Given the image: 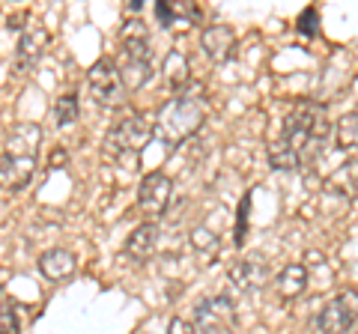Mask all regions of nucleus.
<instances>
[{"mask_svg":"<svg viewBox=\"0 0 358 334\" xmlns=\"http://www.w3.org/2000/svg\"><path fill=\"white\" fill-rule=\"evenodd\" d=\"M355 328V296H338L326 302L310 322V334H350Z\"/></svg>","mask_w":358,"mask_h":334,"instance_id":"7","label":"nucleus"},{"mask_svg":"<svg viewBox=\"0 0 358 334\" xmlns=\"http://www.w3.org/2000/svg\"><path fill=\"white\" fill-rule=\"evenodd\" d=\"M143 9V0H129L126 3V13H141Z\"/></svg>","mask_w":358,"mask_h":334,"instance_id":"29","label":"nucleus"},{"mask_svg":"<svg viewBox=\"0 0 358 334\" xmlns=\"http://www.w3.org/2000/svg\"><path fill=\"white\" fill-rule=\"evenodd\" d=\"M78 114H81V105H78L75 93H66L54 102V126L57 129H69L78 122Z\"/></svg>","mask_w":358,"mask_h":334,"instance_id":"19","label":"nucleus"},{"mask_svg":"<svg viewBox=\"0 0 358 334\" xmlns=\"http://www.w3.org/2000/svg\"><path fill=\"white\" fill-rule=\"evenodd\" d=\"M114 63H117V72H120V81L126 87V93L147 87L152 78L150 39L147 36H126L122 39V48H120V60H114Z\"/></svg>","mask_w":358,"mask_h":334,"instance_id":"4","label":"nucleus"},{"mask_svg":"<svg viewBox=\"0 0 358 334\" xmlns=\"http://www.w3.org/2000/svg\"><path fill=\"white\" fill-rule=\"evenodd\" d=\"M268 164L275 167V170H284V173H293L299 170V159H296V152L287 147V143L278 138L272 147H268Z\"/></svg>","mask_w":358,"mask_h":334,"instance_id":"20","label":"nucleus"},{"mask_svg":"<svg viewBox=\"0 0 358 334\" xmlns=\"http://www.w3.org/2000/svg\"><path fill=\"white\" fill-rule=\"evenodd\" d=\"M192 245H194L197 257L203 263H212L218 257V251H221V242H218V236L209 227H194L192 230Z\"/></svg>","mask_w":358,"mask_h":334,"instance_id":"18","label":"nucleus"},{"mask_svg":"<svg viewBox=\"0 0 358 334\" xmlns=\"http://www.w3.org/2000/svg\"><path fill=\"white\" fill-rule=\"evenodd\" d=\"M155 21L162 27H173L179 21V9L176 3H167V0H155Z\"/></svg>","mask_w":358,"mask_h":334,"instance_id":"22","label":"nucleus"},{"mask_svg":"<svg viewBox=\"0 0 358 334\" xmlns=\"http://www.w3.org/2000/svg\"><path fill=\"white\" fill-rule=\"evenodd\" d=\"M206 119V99H203V87L188 81L185 90L173 93V99L167 102L152 119V135L159 138L167 150H176L182 143L197 135L203 129Z\"/></svg>","mask_w":358,"mask_h":334,"instance_id":"1","label":"nucleus"},{"mask_svg":"<svg viewBox=\"0 0 358 334\" xmlns=\"http://www.w3.org/2000/svg\"><path fill=\"white\" fill-rule=\"evenodd\" d=\"M3 277H6V272H0V281H3Z\"/></svg>","mask_w":358,"mask_h":334,"instance_id":"30","label":"nucleus"},{"mask_svg":"<svg viewBox=\"0 0 358 334\" xmlns=\"http://www.w3.org/2000/svg\"><path fill=\"white\" fill-rule=\"evenodd\" d=\"M24 24H30V9H18L6 18V27L9 30H24Z\"/></svg>","mask_w":358,"mask_h":334,"instance_id":"27","label":"nucleus"},{"mask_svg":"<svg viewBox=\"0 0 358 334\" xmlns=\"http://www.w3.org/2000/svg\"><path fill=\"white\" fill-rule=\"evenodd\" d=\"M263 277H266V269L257 260H236L227 272V281L236 286L239 293H251V289H257L263 284Z\"/></svg>","mask_w":358,"mask_h":334,"instance_id":"16","label":"nucleus"},{"mask_svg":"<svg viewBox=\"0 0 358 334\" xmlns=\"http://www.w3.org/2000/svg\"><path fill=\"white\" fill-rule=\"evenodd\" d=\"M194 331L197 334H227L236 328V305L230 296H209L194 305Z\"/></svg>","mask_w":358,"mask_h":334,"instance_id":"6","label":"nucleus"},{"mask_svg":"<svg viewBox=\"0 0 358 334\" xmlns=\"http://www.w3.org/2000/svg\"><path fill=\"white\" fill-rule=\"evenodd\" d=\"M358 117H355V110H350V114H343L338 119V150L343 152H352L355 150V140H358Z\"/></svg>","mask_w":358,"mask_h":334,"instance_id":"21","label":"nucleus"},{"mask_svg":"<svg viewBox=\"0 0 358 334\" xmlns=\"http://www.w3.org/2000/svg\"><path fill=\"white\" fill-rule=\"evenodd\" d=\"M39 272H42V277H48V281H54V284L69 281V277L78 272V260H75L72 251L51 248L39 257Z\"/></svg>","mask_w":358,"mask_h":334,"instance_id":"14","label":"nucleus"},{"mask_svg":"<svg viewBox=\"0 0 358 334\" xmlns=\"http://www.w3.org/2000/svg\"><path fill=\"white\" fill-rule=\"evenodd\" d=\"M48 42H51V33L42 24H27L21 30L18 45H15V72L30 75L36 69L39 60L45 57V51H48Z\"/></svg>","mask_w":358,"mask_h":334,"instance_id":"9","label":"nucleus"},{"mask_svg":"<svg viewBox=\"0 0 358 334\" xmlns=\"http://www.w3.org/2000/svg\"><path fill=\"white\" fill-rule=\"evenodd\" d=\"M0 334H21V326H18V314L13 305H3L0 307Z\"/></svg>","mask_w":358,"mask_h":334,"instance_id":"24","label":"nucleus"},{"mask_svg":"<svg viewBox=\"0 0 358 334\" xmlns=\"http://www.w3.org/2000/svg\"><path fill=\"white\" fill-rule=\"evenodd\" d=\"M308 266H301V263H289L281 269V275H278V296L284 298V302H293V298L299 296H305V289H308Z\"/></svg>","mask_w":358,"mask_h":334,"instance_id":"15","label":"nucleus"},{"mask_svg":"<svg viewBox=\"0 0 358 334\" xmlns=\"http://www.w3.org/2000/svg\"><path fill=\"white\" fill-rule=\"evenodd\" d=\"M150 138H152V117L134 110V114L117 119L114 126L108 129V135L102 140V159L105 161H129L131 155L138 159Z\"/></svg>","mask_w":358,"mask_h":334,"instance_id":"3","label":"nucleus"},{"mask_svg":"<svg viewBox=\"0 0 358 334\" xmlns=\"http://www.w3.org/2000/svg\"><path fill=\"white\" fill-rule=\"evenodd\" d=\"M350 334H358V331H355V328H352V331H350Z\"/></svg>","mask_w":358,"mask_h":334,"instance_id":"31","label":"nucleus"},{"mask_svg":"<svg viewBox=\"0 0 358 334\" xmlns=\"http://www.w3.org/2000/svg\"><path fill=\"white\" fill-rule=\"evenodd\" d=\"M155 248H159V227L152 224V221H147V224L134 227L129 233L126 245H122V257H129L131 263H150Z\"/></svg>","mask_w":358,"mask_h":334,"instance_id":"11","label":"nucleus"},{"mask_svg":"<svg viewBox=\"0 0 358 334\" xmlns=\"http://www.w3.org/2000/svg\"><path fill=\"white\" fill-rule=\"evenodd\" d=\"M317 24H320V13L313 6H308L305 13L299 15V21H296V30L301 33V36H317Z\"/></svg>","mask_w":358,"mask_h":334,"instance_id":"23","label":"nucleus"},{"mask_svg":"<svg viewBox=\"0 0 358 334\" xmlns=\"http://www.w3.org/2000/svg\"><path fill=\"white\" fill-rule=\"evenodd\" d=\"M162 72H164V81H167V87H171L173 93L185 90V84L192 81V78H188V60H185L182 51H171V54H167Z\"/></svg>","mask_w":358,"mask_h":334,"instance_id":"17","label":"nucleus"},{"mask_svg":"<svg viewBox=\"0 0 358 334\" xmlns=\"http://www.w3.org/2000/svg\"><path fill=\"white\" fill-rule=\"evenodd\" d=\"M87 87H90V96L96 99V105L102 108H126V87L120 81V72H117V63L110 57H102L90 66L87 72Z\"/></svg>","mask_w":358,"mask_h":334,"instance_id":"5","label":"nucleus"},{"mask_svg":"<svg viewBox=\"0 0 358 334\" xmlns=\"http://www.w3.org/2000/svg\"><path fill=\"white\" fill-rule=\"evenodd\" d=\"M171 194H173V182L171 176L162 170H152L143 176V182L138 188V206L147 218H162L171 206Z\"/></svg>","mask_w":358,"mask_h":334,"instance_id":"8","label":"nucleus"},{"mask_svg":"<svg viewBox=\"0 0 358 334\" xmlns=\"http://www.w3.org/2000/svg\"><path fill=\"white\" fill-rule=\"evenodd\" d=\"M200 48H203V54L212 63H227L236 54V33L224 24H212L200 36Z\"/></svg>","mask_w":358,"mask_h":334,"instance_id":"12","label":"nucleus"},{"mask_svg":"<svg viewBox=\"0 0 358 334\" xmlns=\"http://www.w3.org/2000/svg\"><path fill=\"white\" fill-rule=\"evenodd\" d=\"M66 164H69V150H66V147H54L51 159H48V170H63Z\"/></svg>","mask_w":358,"mask_h":334,"instance_id":"26","label":"nucleus"},{"mask_svg":"<svg viewBox=\"0 0 358 334\" xmlns=\"http://www.w3.org/2000/svg\"><path fill=\"white\" fill-rule=\"evenodd\" d=\"M248 209H251V197H242L239 215H236V245H245V230H248Z\"/></svg>","mask_w":358,"mask_h":334,"instance_id":"25","label":"nucleus"},{"mask_svg":"<svg viewBox=\"0 0 358 334\" xmlns=\"http://www.w3.org/2000/svg\"><path fill=\"white\" fill-rule=\"evenodd\" d=\"M36 161L39 159H27V155H13L3 152L0 155V188L3 191H24L33 182V173H36Z\"/></svg>","mask_w":358,"mask_h":334,"instance_id":"10","label":"nucleus"},{"mask_svg":"<svg viewBox=\"0 0 358 334\" xmlns=\"http://www.w3.org/2000/svg\"><path fill=\"white\" fill-rule=\"evenodd\" d=\"M331 138V122L326 114V105L320 102H301L287 114L281 140L296 152L299 167L313 164L329 147Z\"/></svg>","mask_w":358,"mask_h":334,"instance_id":"2","label":"nucleus"},{"mask_svg":"<svg viewBox=\"0 0 358 334\" xmlns=\"http://www.w3.org/2000/svg\"><path fill=\"white\" fill-rule=\"evenodd\" d=\"M167 334H197V331H194V326L188 319L173 317L171 322H167Z\"/></svg>","mask_w":358,"mask_h":334,"instance_id":"28","label":"nucleus"},{"mask_svg":"<svg viewBox=\"0 0 358 334\" xmlns=\"http://www.w3.org/2000/svg\"><path fill=\"white\" fill-rule=\"evenodd\" d=\"M39 143H42V126L39 122H18L6 138V150L13 155H27V159H39Z\"/></svg>","mask_w":358,"mask_h":334,"instance_id":"13","label":"nucleus"}]
</instances>
